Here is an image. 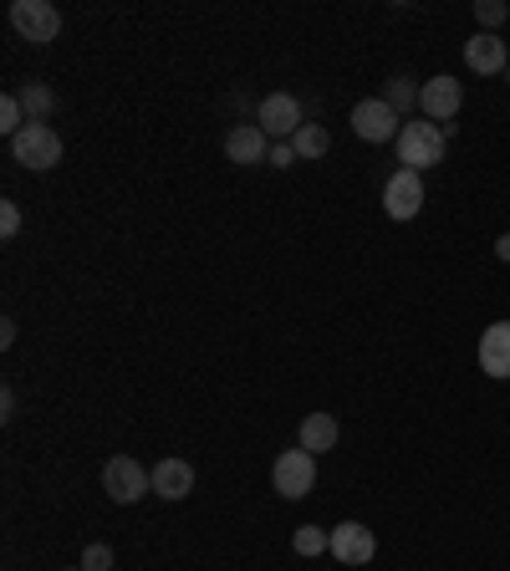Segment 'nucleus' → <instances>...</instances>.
I'll list each match as a JSON object with an SVG mask.
<instances>
[{"instance_id":"f257e3e1","label":"nucleus","mask_w":510,"mask_h":571,"mask_svg":"<svg viewBox=\"0 0 510 571\" xmlns=\"http://www.w3.org/2000/svg\"><path fill=\"white\" fill-rule=\"evenodd\" d=\"M444 144H450V138H444L439 123H429V117H423V123H404V128H398V163L413 169V174L439 169V163H444Z\"/></svg>"},{"instance_id":"f03ea898","label":"nucleus","mask_w":510,"mask_h":571,"mask_svg":"<svg viewBox=\"0 0 510 571\" xmlns=\"http://www.w3.org/2000/svg\"><path fill=\"white\" fill-rule=\"evenodd\" d=\"M11 159L31 174H46L61 163V133L52 123H26V128L11 138Z\"/></svg>"},{"instance_id":"7ed1b4c3","label":"nucleus","mask_w":510,"mask_h":571,"mask_svg":"<svg viewBox=\"0 0 510 571\" xmlns=\"http://www.w3.org/2000/svg\"><path fill=\"white\" fill-rule=\"evenodd\" d=\"M11 26L21 42L52 46L61 36V11L52 0H11Z\"/></svg>"},{"instance_id":"20e7f679","label":"nucleus","mask_w":510,"mask_h":571,"mask_svg":"<svg viewBox=\"0 0 510 571\" xmlns=\"http://www.w3.org/2000/svg\"><path fill=\"white\" fill-rule=\"evenodd\" d=\"M102 490H107L113 505H133V500H144L148 490H154V469H144L128 455H113L102 465Z\"/></svg>"},{"instance_id":"39448f33","label":"nucleus","mask_w":510,"mask_h":571,"mask_svg":"<svg viewBox=\"0 0 510 571\" xmlns=\"http://www.w3.org/2000/svg\"><path fill=\"white\" fill-rule=\"evenodd\" d=\"M271 484H276L281 500L311 495V484H317V455H306L302 444L286 449V455H276V465H271Z\"/></svg>"},{"instance_id":"423d86ee","label":"nucleus","mask_w":510,"mask_h":571,"mask_svg":"<svg viewBox=\"0 0 510 571\" xmlns=\"http://www.w3.org/2000/svg\"><path fill=\"white\" fill-rule=\"evenodd\" d=\"M460 107H465V88H460L454 77L439 72V77H429V82L419 88V113L429 117V123H439V128H450Z\"/></svg>"},{"instance_id":"0eeeda50","label":"nucleus","mask_w":510,"mask_h":571,"mask_svg":"<svg viewBox=\"0 0 510 571\" xmlns=\"http://www.w3.org/2000/svg\"><path fill=\"white\" fill-rule=\"evenodd\" d=\"M256 123L265 128V138H276V144H292L296 128H302V103H296L292 92H271V98H261V107H256Z\"/></svg>"},{"instance_id":"6e6552de","label":"nucleus","mask_w":510,"mask_h":571,"mask_svg":"<svg viewBox=\"0 0 510 571\" xmlns=\"http://www.w3.org/2000/svg\"><path fill=\"white\" fill-rule=\"evenodd\" d=\"M352 133L363 138V144H394L398 138V113L383 98H363V103L352 107Z\"/></svg>"},{"instance_id":"1a4fd4ad","label":"nucleus","mask_w":510,"mask_h":571,"mask_svg":"<svg viewBox=\"0 0 510 571\" xmlns=\"http://www.w3.org/2000/svg\"><path fill=\"white\" fill-rule=\"evenodd\" d=\"M383 209H388V220H413L423 209V179L413 169H398L388 184H383Z\"/></svg>"},{"instance_id":"9d476101","label":"nucleus","mask_w":510,"mask_h":571,"mask_svg":"<svg viewBox=\"0 0 510 571\" xmlns=\"http://www.w3.org/2000/svg\"><path fill=\"white\" fill-rule=\"evenodd\" d=\"M373 551H378V536H373L363 521H342V526H332V557L342 561V567H367Z\"/></svg>"},{"instance_id":"9b49d317","label":"nucleus","mask_w":510,"mask_h":571,"mask_svg":"<svg viewBox=\"0 0 510 571\" xmlns=\"http://www.w3.org/2000/svg\"><path fill=\"white\" fill-rule=\"evenodd\" d=\"M465 67L469 72H480V77H506V67H510V57H506V42H500L496 31H475L465 42Z\"/></svg>"},{"instance_id":"f8f14e48","label":"nucleus","mask_w":510,"mask_h":571,"mask_svg":"<svg viewBox=\"0 0 510 571\" xmlns=\"http://www.w3.org/2000/svg\"><path fill=\"white\" fill-rule=\"evenodd\" d=\"M225 159L230 163H265L271 159V138H265L261 123H235L225 133Z\"/></svg>"},{"instance_id":"ddd939ff","label":"nucleus","mask_w":510,"mask_h":571,"mask_svg":"<svg viewBox=\"0 0 510 571\" xmlns=\"http://www.w3.org/2000/svg\"><path fill=\"white\" fill-rule=\"evenodd\" d=\"M480 373L485 378H510V322H490L480 332Z\"/></svg>"},{"instance_id":"4468645a","label":"nucleus","mask_w":510,"mask_h":571,"mask_svg":"<svg viewBox=\"0 0 510 571\" xmlns=\"http://www.w3.org/2000/svg\"><path fill=\"white\" fill-rule=\"evenodd\" d=\"M190 490H194L190 459H159V465H154V495L159 500H184Z\"/></svg>"},{"instance_id":"2eb2a0df","label":"nucleus","mask_w":510,"mask_h":571,"mask_svg":"<svg viewBox=\"0 0 510 571\" xmlns=\"http://www.w3.org/2000/svg\"><path fill=\"white\" fill-rule=\"evenodd\" d=\"M337 419L332 413H306L302 419V449L306 455H327V449H337Z\"/></svg>"},{"instance_id":"dca6fc26","label":"nucleus","mask_w":510,"mask_h":571,"mask_svg":"<svg viewBox=\"0 0 510 571\" xmlns=\"http://www.w3.org/2000/svg\"><path fill=\"white\" fill-rule=\"evenodd\" d=\"M292 148H296V159L302 163H317L327 148H332V133L321 128V123H302L296 128V138H292Z\"/></svg>"},{"instance_id":"f3484780","label":"nucleus","mask_w":510,"mask_h":571,"mask_svg":"<svg viewBox=\"0 0 510 571\" xmlns=\"http://www.w3.org/2000/svg\"><path fill=\"white\" fill-rule=\"evenodd\" d=\"M15 98H21V107H26V123H46V117H52V103H57L46 82H26Z\"/></svg>"},{"instance_id":"a211bd4d","label":"nucleus","mask_w":510,"mask_h":571,"mask_svg":"<svg viewBox=\"0 0 510 571\" xmlns=\"http://www.w3.org/2000/svg\"><path fill=\"white\" fill-rule=\"evenodd\" d=\"M292 551H296V557H321V551H332V530H321V526H296Z\"/></svg>"},{"instance_id":"6ab92c4d","label":"nucleus","mask_w":510,"mask_h":571,"mask_svg":"<svg viewBox=\"0 0 510 571\" xmlns=\"http://www.w3.org/2000/svg\"><path fill=\"white\" fill-rule=\"evenodd\" d=\"M383 103H388L398 117H404L408 107H419V88H413L408 77H388V82H383Z\"/></svg>"},{"instance_id":"aec40b11","label":"nucleus","mask_w":510,"mask_h":571,"mask_svg":"<svg viewBox=\"0 0 510 571\" xmlns=\"http://www.w3.org/2000/svg\"><path fill=\"white\" fill-rule=\"evenodd\" d=\"M21 128H26V107H21V98H15V92H5V98H0V133H5V138H15Z\"/></svg>"},{"instance_id":"412c9836","label":"nucleus","mask_w":510,"mask_h":571,"mask_svg":"<svg viewBox=\"0 0 510 571\" xmlns=\"http://www.w3.org/2000/svg\"><path fill=\"white\" fill-rule=\"evenodd\" d=\"M506 15H510V5H506V0H475V21H480L485 31L506 26Z\"/></svg>"},{"instance_id":"4be33fe9","label":"nucleus","mask_w":510,"mask_h":571,"mask_svg":"<svg viewBox=\"0 0 510 571\" xmlns=\"http://www.w3.org/2000/svg\"><path fill=\"white\" fill-rule=\"evenodd\" d=\"M82 571H113V546H102V541H92L88 551H82V561H77Z\"/></svg>"},{"instance_id":"5701e85b","label":"nucleus","mask_w":510,"mask_h":571,"mask_svg":"<svg viewBox=\"0 0 510 571\" xmlns=\"http://www.w3.org/2000/svg\"><path fill=\"white\" fill-rule=\"evenodd\" d=\"M15 230H21V205L5 199V205H0V240H15Z\"/></svg>"},{"instance_id":"b1692460","label":"nucleus","mask_w":510,"mask_h":571,"mask_svg":"<svg viewBox=\"0 0 510 571\" xmlns=\"http://www.w3.org/2000/svg\"><path fill=\"white\" fill-rule=\"evenodd\" d=\"M265 163H276V169H292V163H296V148H292V144H271V159H265Z\"/></svg>"},{"instance_id":"393cba45","label":"nucleus","mask_w":510,"mask_h":571,"mask_svg":"<svg viewBox=\"0 0 510 571\" xmlns=\"http://www.w3.org/2000/svg\"><path fill=\"white\" fill-rule=\"evenodd\" d=\"M11 342H15V322L5 317V322H0V347H11Z\"/></svg>"},{"instance_id":"a878e982","label":"nucleus","mask_w":510,"mask_h":571,"mask_svg":"<svg viewBox=\"0 0 510 571\" xmlns=\"http://www.w3.org/2000/svg\"><path fill=\"white\" fill-rule=\"evenodd\" d=\"M11 413H15V393L5 388V393H0V419H11Z\"/></svg>"},{"instance_id":"bb28decb","label":"nucleus","mask_w":510,"mask_h":571,"mask_svg":"<svg viewBox=\"0 0 510 571\" xmlns=\"http://www.w3.org/2000/svg\"><path fill=\"white\" fill-rule=\"evenodd\" d=\"M496 255H500V261H510V235H500V240H496Z\"/></svg>"},{"instance_id":"cd10ccee","label":"nucleus","mask_w":510,"mask_h":571,"mask_svg":"<svg viewBox=\"0 0 510 571\" xmlns=\"http://www.w3.org/2000/svg\"><path fill=\"white\" fill-rule=\"evenodd\" d=\"M67 571H82V567H67Z\"/></svg>"}]
</instances>
